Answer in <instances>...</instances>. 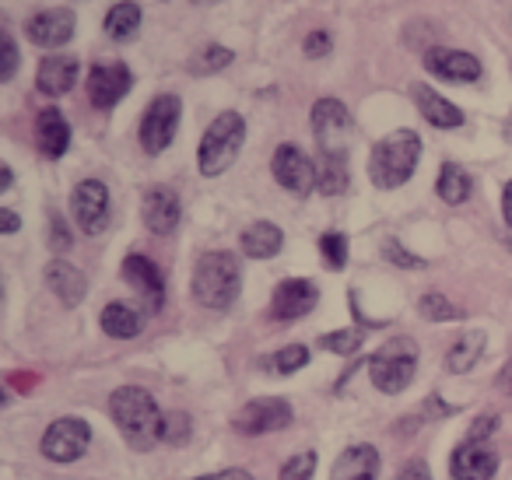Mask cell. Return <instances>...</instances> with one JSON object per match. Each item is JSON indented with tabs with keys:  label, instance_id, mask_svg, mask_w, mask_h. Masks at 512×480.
<instances>
[{
	"label": "cell",
	"instance_id": "cell-1",
	"mask_svg": "<svg viewBox=\"0 0 512 480\" xmlns=\"http://www.w3.org/2000/svg\"><path fill=\"white\" fill-rule=\"evenodd\" d=\"M109 414H113L120 435L130 449L148 452L165 438V414L158 410L155 396L141 386H120L109 396Z\"/></svg>",
	"mask_w": 512,
	"mask_h": 480
},
{
	"label": "cell",
	"instance_id": "cell-2",
	"mask_svg": "<svg viewBox=\"0 0 512 480\" xmlns=\"http://www.w3.org/2000/svg\"><path fill=\"white\" fill-rule=\"evenodd\" d=\"M239 291H242V267L232 253L211 249V253L200 256L190 277V295L204 309H232Z\"/></svg>",
	"mask_w": 512,
	"mask_h": 480
},
{
	"label": "cell",
	"instance_id": "cell-3",
	"mask_svg": "<svg viewBox=\"0 0 512 480\" xmlns=\"http://www.w3.org/2000/svg\"><path fill=\"white\" fill-rule=\"evenodd\" d=\"M421 162V137L418 130H393L372 148L369 155V176L379 190H397L414 176Z\"/></svg>",
	"mask_w": 512,
	"mask_h": 480
},
{
	"label": "cell",
	"instance_id": "cell-4",
	"mask_svg": "<svg viewBox=\"0 0 512 480\" xmlns=\"http://www.w3.org/2000/svg\"><path fill=\"white\" fill-rule=\"evenodd\" d=\"M242 141H246V120L239 113H221L214 116V123L204 130V141L197 151V165L204 176H221V172L232 169V162L239 158Z\"/></svg>",
	"mask_w": 512,
	"mask_h": 480
},
{
	"label": "cell",
	"instance_id": "cell-5",
	"mask_svg": "<svg viewBox=\"0 0 512 480\" xmlns=\"http://www.w3.org/2000/svg\"><path fill=\"white\" fill-rule=\"evenodd\" d=\"M414 372H418V347L407 337L390 340L369 358V379L376 382L379 393H404L414 382Z\"/></svg>",
	"mask_w": 512,
	"mask_h": 480
},
{
	"label": "cell",
	"instance_id": "cell-6",
	"mask_svg": "<svg viewBox=\"0 0 512 480\" xmlns=\"http://www.w3.org/2000/svg\"><path fill=\"white\" fill-rule=\"evenodd\" d=\"M179 116H183V102L179 95H158L141 116V148L148 155H162L172 141H176Z\"/></svg>",
	"mask_w": 512,
	"mask_h": 480
},
{
	"label": "cell",
	"instance_id": "cell-7",
	"mask_svg": "<svg viewBox=\"0 0 512 480\" xmlns=\"http://www.w3.org/2000/svg\"><path fill=\"white\" fill-rule=\"evenodd\" d=\"M313 137L320 144L323 155H348V137H351V113L344 102L320 99L313 106Z\"/></svg>",
	"mask_w": 512,
	"mask_h": 480
},
{
	"label": "cell",
	"instance_id": "cell-8",
	"mask_svg": "<svg viewBox=\"0 0 512 480\" xmlns=\"http://www.w3.org/2000/svg\"><path fill=\"white\" fill-rule=\"evenodd\" d=\"M88 442H92V428L81 417H57L43 435V456L53 463H74L85 456Z\"/></svg>",
	"mask_w": 512,
	"mask_h": 480
},
{
	"label": "cell",
	"instance_id": "cell-9",
	"mask_svg": "<svg viewBox=\"0 0 512 480\" xmlns=\"http://www.w3.org/2000/svg\"><path fill=\"white\" fill-rule=\"evenodd\" d=\"M271 172L288 193L309 197L316 190V162L299 148V144H281L271 158Z\"/></svg>",
	"mask_w": 512,
	"mask_h": 480
},
{
	"label": "cell",
	"instance_id": "cell-10",
	"mask_svg": "<svg viewBox=\"0 0 512 480\" xmlns=\"http://www.w3.org/2000/svg\"><path fill=\"white\" fill-rule=\"evenodd\" d=\"M71 214L85 235H102L109 228V190L99 179H81L71 193Z\"/></svg>",
	"mask_w": 512,
	"mask_h": 480
},
{
	"label": "cell",
	"instance_id": "cell-11",
	"mask_svg": "<svg viewBox=\"0 0 512 480\" xmlns=\"http://www.w3.org/2000/svg\"><path fill=\"white\" fill-rule=\"evenodd\" d=\"M292 403L281 396H260L249 400L246 407L235 414V431L239 435H267V431H281L292 424Z\"/></svg>",
	"mask_w": 512,
	"mask_h": 480
},
{
	"label": "cell",
	"instance_id": "cell-12",
	"mask_svg": "<svg viewBox=\"0 0 512 480\" xmlns=\"http://www.w3.org/2000/svg\"><path fill=\"white\" fill-rule=\"evenodd\" d=\"M130 85H134L130 67L120 64V60H102L88 71V99H92L95 109H113L116 102H123Z\"/></svg>",
	"mask_w": 512,
	"mask_h": 480
},
{
	"label": "cell",
	"instance_id": "cell-13",
	"mask_svg": "<svg viewBox=\"0 0 512 480\" xmlns=\"http://www.w3.org/2000/svg\"><path fill=\"white\" fill-rule=\"evenodd\" d=\"M320 302V288L316 281H306V277H292V281H281L274 288L271 298V316L281 319V323H295V319L309 316Z\"/></svg>",
	"mask_w": 512,
	"mask_h": 480
},
{
	"label": "cell",
	"instance_id": "cell-14",
	"mask_svg": "<svg viewBox=\"0 0 512 480\" xmlns=\"http://www.w3.org/2000/svg\"><path fill=\"white\" fill-rule=\"evenodd\" d=\"M74 25L78 22H74L71 8H46L25 22V36L43 50H57V46H67L74 39Z\"/></svg>",
	"mask_w": 512,
	"mask_h": 480
},
{
	"label": "cell",
	"instance_id": "cell-15",
	"mask_svg": "<svg viewBox=\"0 0 512 480\" xmlns=\"http://www.w3.org/2000/svg\"><path fill=\"white\" fill-rule=\"evenodd\" d=\"M425 67L428 74L442 81H453V85H470L484 74L481 60L474 53H463V50H449V46H432L425 53Z\"/></svg>",
	"mask_w": 512,
	"mask_h": 480
},
{
	"label": "cell",
	"instance_id": "cell-16",
	"mask_svg": "<svg viewBox=\"0 0 512 480\" xmlns=\"http://www.w3.org/2000/svg\"><path fill=\"white\" fill-rule=\"evenodd\" d=\"M123 281L134 284V291L148 302L151 312L162 309L165 277H162V270L155 267V260H148V256H141V253H130L127 260H123Z\"/></svg>",
	"mask_w": 512,
	"mask_h": 480
},
{
	"label": "cell",
	"instance_id": "cell-17",
	"mask_svg": "<svg viewBox=\"0 0 512 480\" xmlns=\"http://www.w3.org/2000/svg\"><path fill=\"white\" fill-rule=\"evenodd\" d=\"M179 218H183V204H179L176 190L151 186L144 193V225H148L151 235H172L179 228Z\"/></svg>",
	"mask_w": 512,
	"mask_h": 480
},
{
	"label": "cell",
	"instance_id": "cell-18",
	"mask_svg": "<svg viewBox=\"0 0 512 480\" xmlns=\"http://www.w3.org/2000/svg\"><path fill=\"white\" fill-rule=\"evenodd\" d=\"M498 470V456L488 449L484 442H463L453 449V459H449V473L453 480H491Z\"/></svg>",
	"mask_w": 512,
	"mask_h": 480
},
{
	"label": "cell",
	"instance_id": "cell-19",
	"mask_svg": "<svg viewBox=\"0 0 512 480\" xmlns=\"http://www.w3.org/2000/svg\"><path fill=\"white\" fill-rule=\"evenodd\" d=\"M78 74L81 64L67 53H50V57L39 60V71H36V88L50 99H60L67 95L74 85H78Z\"/></svg>",
	"mask_w": 512,
	"mask_h": 480
},
{
	"label": "cell",
	"instance_id": "cell-20",
	"mask_svg": "<svg viewBox=\"0 0 512 480\" xmlns=\"http://www.w3.org/2000/svg\"><path fill=\"white\" fill-rule=\"evenodd\" d=\"M36 144L43 158H64L67 148H71V123L57 106L43 109L36 116Z\"/></svg>",
	"mask_w": 512,
	"mask_h": 480
},
{
	"label": "cell",
	"instance_id": "cell-21",
	"mask_svg": "<svg viewBox=\"0 0 512 480\" xmlns=\"http://www.w3.org/2000/svg\"><path fill=\"white\" fill-rule=\"evenodd\" d=\"M46 288H50L53 295L67 305V309L81 305V302H85V295H88L85 274H81V270L74 267V263H67V260H50V263H46Z\"/></svg>",
	"mask_w": 512,
	"mask_h": 480
},
{
	"label": "cell",
	"instance_id": "cell-22",
	"mask_svg": "<svg viewBox=\"0 0 512 480\" xmlns=\"http://www.w3.org/2000/svg\"><path fill=\"white\" fill-rule=\"evenodd\" d=\"M379 477V452L376 445H348L337 456L330 480H376Z\"/></svg>",
	"mask_w": 512,
	"mask_h": 480
},
{
	"label": "cell",
	"instance_id": "cell-23",
	"mask_svg": "<svg viewBox=\"0 0 512 480\" xmlns=\"http://www.w3.org/2000/svg\"><path fill=\"white\" fill-rule=\"evenodd\" d=\"M411 95H414V106L421 109V116H425L432 127H439V130H456V127H463V113L453 106L449 99H442L435 88H428V85H414L411 88Z\"/></svg>",
	"mask_w": 512,
	"mask_h": 480
},
{
	"label": "cell",
	"instance_id": "cell-24",
	"mask_svg": "<svg viewBox=\"0 0 512 480\" xmlns=\"http://www.w3.org/2000/svg\"><path fill=\"white\" fill-rule=\"evenodd\" d=\"M239 246L249 260H271V256H278L281 246H285V232H281L278 225H271V221H253V225L242 232Z\"/></svg>",
	"mask_w": 512,
	"mask_h": 480
},
{
	"label": "cell",
	"instance_id": "cell-25",
	"mask_svg": "<svg viewBox=\"0 0 512 480\" xmlns=\"http://www.w3.org/2000/svg\"><path fill=\"white\" fill-rule=\"evenodd\" d=\"M141 22H144V15L134 0H120V4H113V8L106 11L102 29H106V36L116 39V43H127V39H134L137 32H141Z\"/></svg>",
	"mask_w": 512,
	"mask_h": 480
},
{
	"label": "cell",
	"instance_id": "cell-26",
	"mask_svg": "<svg viewBox=\"0 0 512 480\" xmlns=\"http://www.w3.org/2000/svg\"><path fill=\"white\" fill-rule=\"evenodd\" d=\"M435 193H439V200H446V204H467L470 193H474V179H470V172L463 169V165L442 162L439 179H435Z\"/></svg>",
	"mask_w": 512,
	"mask_h": 480
},
{
	"label": "cell",
	"instance_id": "cell-27",
	"mask_svg": "<svg viewBox=\"0 0 512 480\" xmlns=\"http://www.w3.org/2000/svg\"><path fill=\"white\" fill-rule=\"evenodd\" d=\"M102 330L116 340H130L144 330V319H141V312L130 309L127 302H109L106 309H102Z\"/></svg>",
	"mask_w": 512,
	"mask_h": 480
},
{
	"label": "cell",
	"instance_id": "cell-28",
	"mask_svg": "<svg viewBox=\"0 0 512 480\" xmlns=\"http://www.w3.org/2000/svg\"><path fill=\"white\" fill-rule=\"evenodd\" d=\"M316 190L323 197H337L348 190V155H320L316 162Z\"/></svg>",
	"mask_w": 512,
	"mask_h": 480
},
{
	"label": "cell",
	"instance_id": "cell-29",
	"mask_svg": "<svg viewBox=\"0 0 512 480\" xmlns=\"http://www.w3.org/2000/svg\"><path fill=\"white\" fill-rule=\"evenodd\" d=\"M481 354H484V333L481 330L463 333V337L446 351V372H453V375L470 372V368L477 365V358H481Z\"/></svg>",
	"mask_w": 512,
	"mask_h": 480
},
{
	"label": "cell",
	"instance_id": "cell-30",
	"mask_svg": "<svg viewBox=\"0 0 512 480\" xmlns=\"http://www.w3.org/2000/svg\"><path fill=\"white\" fill-rule=\"evenodd\" d=\"M232 60H235L232 50H225V46H218V43H207L190 57V71L193 74H218V71H225Z\"/></svg>",
	"mask_w": 512,
	"mask_h": 480
},
{
	"label": "cell",
	"instance_id": "cell-31",
	"mask_svg": "<svg viewBox=\"0 0 512 480\" xmlns=\"http://www.w3.org/2000/svg\"><path fill=\"white\" fill-rule=\"evenodd\" d=\"M309 361V347H302V344H288V347H281L278 354H271V358H264L260 365L267 368V372H274V375H292V372H299L302 365Z\"/></svg>",
	"mask_w": 512,
	"mask_h": 480
},
{
	"label": "cell",
	"instance_id": "cell-32",
	"mask_svg": "<svg viewBox=\"0 0 512 480\" xmlns=\"http://www.w3.org/2000/svg\"><path fill=\"white\" fill-rule=\"evenodd\" d=\"M418 312L428 319V323H449V319H460V309H456L446 295H439V291H428V295H421Z\"/></svg>",
	"mask_w": 512,
	"mask_h": 480
},
{
	"label": "cell",
	"instance_id": "cell-33",
	"mask_svg": "<svg viewBox=\"0 0 512 480\" xmlns=\"http://www.w3.org/2000/svg\"><path fill=\"white\" fill-rule=\"evenodd\" d=\"M320 253H323V263H327L330 270H344L348 267V235L327 232L320 239Z\"/></svg>",
	"mask_w": 512,
	"mask_h": 480
},
{
	"label": "cell",
	"instance_id": "cell-34",
	"mask_svg": "<svg viewBox=\"0 0 512 480\" xmlns=\"http://www.w3.org/2000/svg\"><path fill=\"white\" fill-rule=\"evenodd\" d=\"M362 330L358 326H351V330H337V333H323L320 337V347L330 354H355L358 347H362Z\"/></svg>",
	"mask_w": 512,
	"mask_h": 480
},
{
	"label": "cell",
	"instance_id": "cell-35",
	"mask_svg": "<svg viewBox=\"0 0 512 480\" xmlns=\"http://www.w3.org/2000/svg\"><path fill=\"white\" fill-rule=\"evenodd\" d=\"M316 473V452H299L281 466V480H309Z\"/></svg>",
	"mask_w": 512,
	"mask_h": 480
},
{
	"label": "cell",
	"instance_id": "cell-36",
	"mask_svg": "<svg viewBox=\"0 0 512 480\" xmlns=\"http://www.w3.org/2000/svg\"><path fill=\"white\" fill-rule=\"evenodd\" d=\"M383 256L393 263V267H400V270H418V267H425V260H421V256H414V253H407V249L400 246L397 239H386L383 242Z\"/></svg>",
	"mask_w": 512,
	"mask_h": 480
},
{
	"label": "cell",
	"instance_id": "cell-37",
	"mask_svg": "<svg viewBox=\"0 0 512 480\" xmlns=\"http://www.w3.org/2000/svg\"><path fill=\"white\" fill-rule=\"evenodd\" d=\"M165 442L169 445H186L190 442V414L176 410V414H165Z\"/></svg>",
	"mask_w": 512,
	"mask_h": 480
},
{
	"label": "cell",
	"instance_id": "cell-38",
	"mask_svg": "<svg viewBox=\"0 0 512 480\" xmlns=\"http://www.w3.org/2000/svg\"><path fill=\"white\" fill-rule=\"evenodd\" d=\"M71 232H67V221L60 214H50V249L53 253H67L71 249Z\"/></svg>",
	"mask_w": 512,
	"mask_h": 480
},
{
	"label": "cell",
	"instance_id": "cell-39",
	"mask_svg": "<svg viewBox=\"0 0 512 480\" xmlns=\"http://www.w3.org/2000/svg\"><path fill=\"white\" fill-rule=\"evenodd\" d=\"M0 50H4V67H0V81H11L18 74V46L15 39L4 32V39H0Z\"/></svg>",
	"mask_w": 512,
	"mask_h": 480
},
{
	"label": "cell",
	"instance_id": "cell-40",
	"mask_svg": "<svg viewBox=\"0 0 512 480\" xmlns=\"http://www.w3.org/2000/svg\"><path fill=\"white\" fill-rule=\"evenodd\" d=\"M302 50H306V57H327L330 53V32H313V36H306Z\"/></svg>",
	"mask_w": 512,
	"mask_h": 480
},
{
	"label": "cell",
	"instance_id": "cell-41",
	"mask_svg": "<svg viewBox=\"0 0 512 480\" xmlns=\"http://www.w3.org/2000/svg\"><path fill=\"white\" fill-rule=\"evenodd\" d=\"M495 428H498V417L495 414H484V417H477V421H474V428H470L467 438H470V442H484V438H488Z\"/></svg>",
	"mask_w": 512,
	"mask_h": 480
},
{
	"label": "cell",
	"instance_id": "cell-42",
	"mask_svg": "<svg viewBox=\"0 0 512 480\" xmlns=\"http://www.w3.org/2000/svg\"><path fill=\"white\" fill-rule=\"evenodd\" d=\"M397 480H432V470H428V463H421V459H411V463L397 473Z\"/></svg>",
	"mask_w": 512,
	"mask_h": 480
},
{
	"label": "cell",
	"instance_id": "cell-43",
	"mask_svg": "<svg viewBox=\"0 0 512 480\" xmlns=\"http://www.w3.org/2000/svg\"><path fill=\"white\" fill-rule=\"evenodd\" d=\"M18 225H22V221H18V214L11 211V207H4V211H0V232H4V235H15Z\"/></svg>",
	"mask_w": 512,
	"mask_h": 480
},
{
	"label": "cell",
	"instance_id": "cell-44",
	"mask_svg": "<svg viewBox=\"0 0 512 480\" xmlns=\"http://www.w3.org/2000/svg\"><path fill=\"white\" fill-rule=\"evenodd\" d=\"M197 480H253L246 470H218V473H207V477H197Z\"/></svg>",
	"mask_w": 512,
	"mask_h": 480
},
{
	"label": "cell",
	"instance_id": "cell-45",
	"mask_svg": "<svg viewBox=\"0 0 512 480\" xmlns=\"http://www.w3.org/2000/svg\"><path fill=\"white\" fill-rule=\"evenodd\" d=\"M502 218H505V225L512 228V179L505 183V190H502Z\"/></svg>",
	"mask_w": 512,
	"mask_h": 480
},
{
	"label": "cell",
	"instance_id": "cell-46",
	"mask_svg": "<svg viewBox=\"0 0 512 480\" xmlns=\"http://www.w3.org/2000/svg\"><path fill=\"white\" fill-rule=\"evenodd\" d=\"M498 389L512 396V358L505 361V368H502V372H498Z\"/></svg>",
	"mask_w": 512,
	"mask_h": 480
},
{
	"label": "cell",
	"instance_id": "cell-47",
	"mask_svg": "<svg viewBox=\"0 0 512 480\" xmlns=\"http://www.w3.org/2000/svg\"><path fill=\"white\" fill-rule=\"evenodd\" d=\"M11 183H15V172H11V165H4V169H0V193H8Z\"/></svg>",
	"mask_w": 512,
	"mask_h": 480
},
{
	"label": "cell",
	"instance_id": "cell-48",
	"mask_svg": "<svg viewBox=\"0 0 512 480\" xmlns=\"http://www.w3.org/2000/svg\"><path fill=\"white\" fill-rule=\"evenodd\" d=\"M193 4H218V0H193Z\"/></svg>",
	"mask_w": 512,
	"mask_h": 480
}]
</instances>
